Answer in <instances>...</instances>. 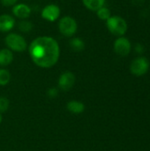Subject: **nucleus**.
Returning <instances> with one entry per match:
<instances>
[{
    "label": "nucleus",
    "instance_id": "nucleus-1",
    "mask_svg": "<svg viewBox=\"0 0 150 151\" xmlns=\"http://www.w3.org/2000/svg\"><path fill=\"white\" fill-rule=\"evenodd\" d=\"M59 45L57 42L48 36L34 39L29 46V55L34 63L42 68L56 65L59 58Z\"/></svg>",
    "mask_w": 150,
    "mask_h": 151
},
{
    "label": "nucleus",
    "instance_id": "nucleus-2",
    "mask_svg": "<svg viewBox=\"0 0 150 151\" xmlns=\"http://www.w3.org/2000/svg\"><path fill=\"white\" fill-rule=\"evenodd\" d=\"M106 26L112 35L119 37L126 33L128 27L126 19L119 16H111L106 20Z\"/></svg>",
    "mask_w": 150,
    "mask_h": 151
},
{
    "label": "nucleus",
    "instance_id": "nucleus-3",
    "mask_svg": "<svg viewBox=\"0 0 150 151\" xmlns=\"http://www.w3.org/2000/svg\"><path fill=\"white\" fill-rule=\"evenodd\" d=\"M149 69V61L148 58L144 57H138L133 60L130 65V71L131 73L137 76L141 77L145 75Z\"/></svg>",
    "mask_w": 150,
    "mask_h": 151
},
{
    "label": "nucleus",
    "instance_id": "nucleus-4",
    "mask_svg": "<svg viewBox=\"0 0 150 151\" xmlns=\"http://www.w3.org/2000/svg\"><path fill=\"white\" fill-rule=\"evenodd\" d=\"M6 45L12 50L23 51L27 49V42L25 39L17 34H10L5 37Z\"/></svg>",
    "mask_w": 150,
    "mask_h": 151
},
{
    "label": "nucleus",
    "instance_id": "nucleus-5",
    "mask_svg": "<svg viewBox=\"0 0 150 151\" xmlns=\"http://www.w3.org/2000/svg\"><path fill=\"white\" fill-rule=\"evenodd\" d=\"M60 32L65 36H72L77 31V22L72 17H64L58 24Z\"/></svg>",
    "mask_w": 150,
    "mask_h": 151
},
{
    "label": "nucleus",
    "instance_id": "nucleus-6",
    "mask_svg": "<svg viewBox=\"0 0 150 151\" xmlns=\"http://www.w3.org/2000/svg\"><path fill=\"white\" fill-rule=\"evenodd\" d=\"M130 41L123 36L118 37L114 42V50L120 57H126L131 52Z\"/></svg>",
    "mask_w": 150,
    "mask_h": 151
},
{
    "label": "nucleus",
    "instance_id": "nucleus-7",
    "mask_svg": "<svg viewBox=\"0 0 150 151\" xmlns=\"http://www.w3.org/2000/svg\"><path fill=\"white\" fill-rule=\"evenodd\" d=\"M75 83V76L71 72H65L61 74L58 80V87L64 91L70 90Z\"/></svg>",
    "mask_w": 150,
    "mask_h": 151
},
{
    "label": "nucleus",
    "instance_id": "nucleus-8",
    "mask_svg": "<svg viewBox=\"0 0 150 151\" xmlns=\"http://www.w3.org/2000/svg\"><path fill=\"white\" fill-rule=\"evenodd\" d=\"M60 14V9L56 4H49L45 6L42 12V17L48 21H55Z\"/></svg>",
    "mask_w": 150,
    "mask_h": 151
},
{
    "label": "nucleus",
    "instance_id": "nucleus-9",
    "mask_svg": "<svg viewBox=\"0 0 150 151\" xmlns=\"http://www.w3.org/2000/svg\"><path fill=\"white\" fill-rule=\"evenodd\" d=\"M14 24L15 21L11 16L7 14H4L0 16V31L7 32L14 27Z\"/></svg>",
    "mask_w": 150,
    "mask_h": 151
},
{
    "label": "nucleus",
    "instance_id": "nucleus-10",
    "mask_svg": "<svg viewBox=\"0 0 150 151\" xmlns=\"http://www.w3.org/2000/svg\"><path fill=\"white\" fill-rule=\"evenodd\" d=\"M12 12L14 13L15 16H17L19 19H26L27 17H29L31 10L30 8L24 4H20L18 5H15L12 9Z\"/></svg>",
    "mask_w": 150,
    "mask_h": 151
},
{
    "label": "nucleus",
    "instance_id": "nucleus-11",
    "mask_svg": "<svg viewBox=\"0 0 150 151\" xmlns=\"http://www.w3.org/2000/svg\"><path fill=\"white\" fill-rule=\"evenodd\" d=\"M13 60V55L10 50L4 49L0 50V65L5 66L11 63Z\"/></svg>",
    "mask_w": 150,
    "mask_h": 151
},
{
    "label": "nucleus",
    "instance_id": "nucleus-12",
    "mask_svg": "<svg viewBox=\"0 0 150 151\" xmlns=\"http://www.w3.org/2000/svg\"><path fill=\"white\" fill-rule=\"evenodd\" d=\"M67 109L69 111L72 112V113H81L84 111L85 110V105L79 102V101H75V100H72V101H70L68 102L67 104Z\"/></svg>",
    "mask_w": 150,
    "mask_h": 151
},
{
    "label": "nucleus",
    "instance_id": "nucleus-13",
    "mask_svg": "<svg viewBox=\"0 0 150 151\" xmlns=\"http://www.w3.org/2000/svg\"><path fill=\"white\" fill-rule=\"evenodd\" d=\"M84 5L91 10V11H97L101 7L103 6L105 0H82Z\"/></svg>",
    "mask_w": 150,
    "mask_h": 151
},
{
    "label": "nucleus",
    "instance_id": "nucleus-14",
    "mask_svg": "<svg viewBox=\"0 0 150 151\" xmlns=\"http://www.w3.org/2000/svg\"><path fill=\"white\" fill-rule=\"evenodd\" d=\"M70 46L75 51H81L85 48V43L80 38H73L70 42Z\"/></svg>",
    "mask_w": 150,
    "mask_h": 151
},
{
    "label": "nucleus",
    "instance_id": "nucleus-15",
    "mask_svg": "<svg viewBox=\"0 0 150 151\" xmlns=\"http://www.w3.org/2000/svg\"><path fill=\"white\" fill-rule=\"evenodd\" d=\"M97 12V16L100 19L102 20H107L110 17H111V11L110 9H108L107 7H101L99 10L96 11Z\"/></svg>",
    "mask_w": 150,
    "mask_h": 151
},
{
    "label": "nucleus",
    "instance_id": "nucleus-16",
    "mask_svg": "<svg viewBox=\"0 0 150 151\" xmlns=\"http://www.w3.org/2000/svg\"><path fill=\"white\" fill-rule=\"evenodd\" d=\"M10 81V73L4 69H0V85L4 86Z\"/></svg>",
    "mask_w": 150,
    "mask_h": 151
},
{
    "label": "nucleus",
    "instance_id": "nucleus-17",
    "mask_svg": "<svg viewBox=\"0 0 150 151\" xmlns=\"http://www.w3.org/2000/svg\"><path fill=\"white\" fill-rule=\"evenodd\" d=\"M19 30L22 31V32H29V31L32 30L33 25H32V23H30V22H28V21L23 20V21H20V22H19Z\"/></svg>",
    "mask_w": 150,
    "mask_h": 151
},
{
    "label": "nucleus",
    "instance_id": "nucleus-18",
    "mask_svg": "<svg viewBox=\"0 0 150 151\" xmlns=\"http://www.w3.org/2000/svg\"><path fill=\"white\" fill-rule=\"evenodd\" d=\"M9 107V100L5 97H0V112H4Z\"/></svg>",
    "mask_w": 150,
    "mask_h": 151
},
{
    "label": "nucleus",
    "instance_id": "nucleus-19",
    "mask_svg": "<svg viewBox=\"0 0 150 151\" xmlns=\"http://www.w3.org/2000/svg\"><path fill=\"white\" fill-rule=\"evenodd\" d=\"M134 50L138 54H142L144 52V50H145V48L141 43H136L135 47H134Z\"/></svg>",
    "mask_w": 150,
    "mask_h": 151
},
{
    "label": "nucleus",
    "instance_id": "nucleus-20",
    "mask_svg": "<svg viewBox=\"0 0 150 151\" xmlns=\"http://www.w3.org/2000/svg\"><path fill=\"white\" fill-rule=\"evenodd\" d=\"M17 1L18 0H1V3L5 6H11V5L15 4Z\"/></svg>",
    "mask_w": 150,
    "mask_h": 151
},
{
    "label": "nucleus",
    "instance_id": "nucleus-21",
    "mask_svg": "<svg viewBox=\"0 0 150 151\" xmlns=\"http://www.w3.org/2000/svg\"><path fill=\"white\" fill-rule=\"evenodd\" d=\"M48 95L50 97H55L57 95V89L56 88H51L50 89H49L48 91Z\"/></svg>",
    "mask_w": 150,
    "mask_h": 151
},
{
    "label": "nucleus",
    "instance_id": "nucleus-22",
    "mask_svg": "<svg viewBox=\"0 0 150 151\" xmlns=\"http://www.w3.org/2000/svg\"><path fill=\"white\" fill-rule=\"evenodd\" d=\"M1 121H2V116H1V114H0V123H1Z\"/></svg>",
    "mask_w": 150,
    "mask_h": 151
}]
</instances>
